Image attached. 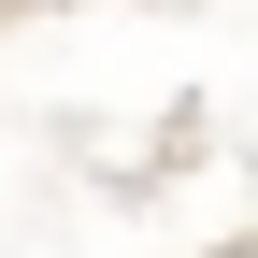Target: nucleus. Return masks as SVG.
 I'll list each match as a JSON object with an SVG mask.
<instances>
[{
	"mask_svg": "<svg viewBox=\"0 0 258 258\" xmlns=\"http://www.w3.org/2000/svg\"><path fill=\"white\" fill-rule=\"evenodd\" d=\"M230 258H258V244H230Z\"/></svg>",
	"mask_w": 258,
	"mask_h": 258,
	"instance_id": "f257e3e1",
	"label": "nucleus"
},
{
	"mask_svg": "<svg viewBox=\"0 0 258 258\" xmlns=\"http://www.w3.org/2000/svg\"><path fill=\"white\" fill-rule=\"evenodd\" d=\"M0 15H15V0H0Z\"/></svg>",
	"mask_w": 258,
	"mask_h": 258,
	"instance_id": "f03ea898",
	"label": "nucleus"
}]
</instances>
